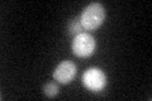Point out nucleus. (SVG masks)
Listing matches in <instances>:
<instances>
[{
    "mask_svg": "<svg viewBox=\"0 0 152 101\" xmlns=\"http://www.w3.org/2000/svg\"><path fill=\"white\" fill-rule=\"evenodd\" d=\"M104 19H105V9L99 3H91L84 9L80 15L81 25L86 31H96L104 23Z\"/></svg>",
    "mask_w": 152,
    "mask_h": 101,
    "instance_id": "obj_1",
    "label": "nucleus"
},
{
    "mask_svg": "<svg viewBox=\"0 0 152 101\" xmlns=\"http://www.w3.org/2000/svg\"><path fill=\"white\" fill-rule=\"evenodd\" d=\"M95 48H96V41L89 33H80V34L75 36L72 41L74 54L81 57V58L90 57L95 52Z\"/></svg>",
    "mask_w": 152,
    "mask_h": 101,
    "instance_id": "obj_2",
    "label": "nucleus"
},
{
    "mask_svg": "<svg viewBox=\"0 0 152 101\" xmlns=\"http://www.w3.org/2000/svg\"><path fill=\"white\" fill-rule=\"evenodd\" d=\"M107 75L96 67L89 68L83 75V84L91 92H100L107 86Z\"/></svg>",
    "mask_w": 152,
    "mask_h": 101,
    "instance_id": "obj_3",
    "label": "nucleus"
},
{
    "mask_svg": "<svg viewBox=\"0 0 152 101\" xmlns=\"http://www.w3.org/2000/svg\"><path fill=\"white\" fill-rule=\"evenodd\" d=\"M76 73H77V68L76 65L71 61H62L55 68L53 71V78L58 84L67 85L75 78Z\"/></svg>",
    "mask_w": 152,
    "mask_h": 101,
    "instance_id": "obj_4",
    "label": "nucleus"
},
{
    "mask_svg": "<svg viewBox=\"0 0 152 101\" xmlns=\"http://www.w3.org/2000/svg\"><path fill=\"white\" fill-rule=\"evenodd\" d=\"M67 31L72 36H77L80 33H84V27L81 25V22H80V18H76V19H71L69 22V25H67Z\"/></svg>",
    "mask_w": 152,
    "mask_h": 101,
    "instance_id": "obj_5",
    "label": "nucleus"
},
{
    "mask_svg": "<svg viewBox=\"0 0 152 101\" xmlns=\"http://www.w3.org/2000/svg\"><path fill=\"white\" fill-rule=\"evenodd\" d=\"M58 91H60L58 86H57V84H55V82L47 84L43 87V92L47 97H55V96L58 95Z\"/></svg>",
    "mask_w": 152,
    "mask_h": 101,
    "instance_id": "obj_6",
    "label": "nucleus"
}]
</instances>
